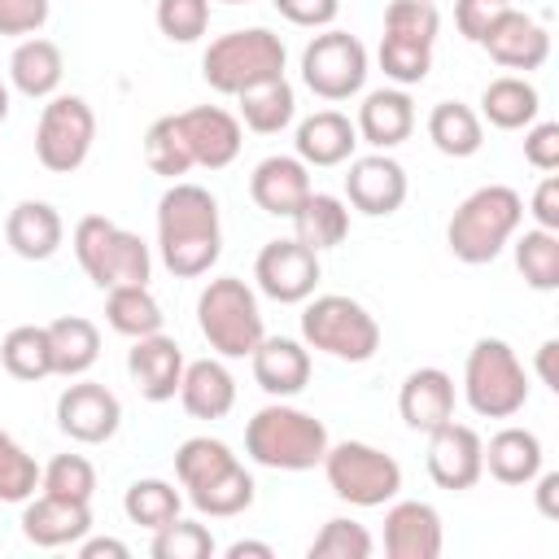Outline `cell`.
I'll return each instance as SVG.
<instances>
[{
    "mask_svg": "<svg viewBox=\"0 0 559 559\" xmlns=\"http://www.w3.org/2000/svg\"><path fill=\"white\" fill-rule=\"evenodd\" d=\"M179 118V131L188 140V153H192V166H205V170H223L240 157V144H245V131H240V118L227 114L223 105H197V109H183L175 114Z\"/></svg>",
    "mask_w": 559,
    "mask_h": 559,
    "instance_id": "cell-15",
    "label": "cell"
},
{
    "mask_svg": "<svg viewBox=\"0 0 559 559\" xmlns=\"http://www.w3.org/2000/svg\"><path fill=\"white\" fill-rule=\"evenodd\" d=\"M87 533H92V511H87V502H70V498H52V493L26 498L22 537H26L31 546H44V550L79 546Z\"/></svg>",
    "mask_w": 559,
    "mask_h": 559,
    "instance_id": "cell-20",
    "label": "cell"
},
{
    "mask_svg": "<svg viewBox=\"0 0 559 559\" xmlns=\"http://www.w3.org/2000/svg\"><path fill=\"white\" fill-rule=\"evenodd\" d=\"M520 223H524L520 192L507 188V183H485L472 197H463L459 210L450 214L445 245H450V253L459 262L485 266V262H493L511 245V236L520 231Z\"/></svg>",
    "mask_w": 559,
    "mask_h": 559,
    "instance_id": "cell-3",
    "label": "cell"
},
{
    "mask_svg": "<svg viewBox=\"0 0 559 559\" xmlns=\"http://www.w3.org/2000/svg\"><path fill=\"white\" fill-rule=\"evenodd\" d=\"M153 559H210L214 555V533L197 520H170L166 528L153 533V546H148Z\"/></svg>",
    "mask_w": 559,
    "mask_h": 559,
    "instance_id": "cell-46",
    "label": "cell"
},
{
    "mask_svg": "<svg viewBox=\"0 0 559 559\" xmlns=\"http://www.w3.org/2000/svg\"><path fill=\"white\" fill-rule=\"evenodd\" d=\"M183 349L175 336L166 332H153V336H135L131 349H127V371L140 389L144 402H170L179 393V380H183Z\"/></svg>",
    "mask_w": 559,
    "mask_h": 559,
    "instance_id": "cell-18",
    "label": "cell"
},
{
    "mask_svg": "<svg viewBox=\"0 0 559 559\" xmlns=\"http://www.w3.org/2000/svg\"><path fill=\"white\" fill-rule=\"evenodd\" d=\"M249 197L271 218H293V210L310 197V166L301 157H262L249 175Z\"/></svg>",
    "mask_w": 559,
    "mask_h": 559,
    "instance_id": "cell-21",
    "label": "cell"
},
{
    "mask_svg": "<svg viewBox=\"0 0 559 559\" xmlns=\"http://www.w3.org/2000/svg\"><path fill=\"white\" fill-rule=\"evenodd\" d=\"M345 201L367 218H389L406 201V170L389 153L354 157L345 175Z\"/></svg>",
    "mask_w": 559,
    "mask_h": 559,
    "instance_id": "cell-16",
    "label": "cell"
},
{
    "mask_svg": "<svg viewBox=\"0 0 559 559\" xmlns=\"http://www.w3.org/2000/svg\"><path fill=\"white\" fill-rule=\"evenodd\" d=\"M537 511L546 520H559V472H537Z\"/></svg>",
    "mask_w": 559,
    "mask_h": 559,
    "instance_id": "cell-54",
    "label": "cell"
},
{
    "mask_svg": "<svg viewBox=\"0 0 559 559\" xmlns=\"http://www.w3.org/2000/svg\"><path fill=\"white\" fill-rule=\"evenodd\" d=\"M179 402L192 419H223L236 406V380L218 358H197L183 367Z\"/></svg>",
    "mask_w": 559,
    "mask_h": 559,
    "instance_id": "cell-27",
    "label": "cell"
},
{
    "mask_svg": "<svg viewBox=\"0 0 559 559\" xmlns=\"http://www.w3.org/2000/svg\"><path fill=\"white\" fill-rule=\"evenodd\" d=\"M524 162L537 170H559V122L524 127Z\"/></svg>",
    "mask_w": 559,
    "mask_h": 559,
    "instance_id": "cell-50",
    "label": "cell"
},
{
    "mask_svg": "<svg viewBox=\"0 0 559 559\" xmlns=\"http://www.w3.org/2000/svg\"><path fill=\"white\" fill-rule=\"evenodd\" d=\"M284 39L266 26H245V31H227L218 35L205 57H201V74L214 92L223 96H240L245 87H258L266 79H284Z\"/></svg>",
    "mask_w": 559,
    "mask_h": 559,
    "instance_id": "cell-4",
    "label": "cell"
},
{
    "mask_svg": "<svg viewBox=\"0 0 559 559\" xmlns=\"http://www.w3.org/2000/svg\"><path fill=\"white\" fill-rule=\"evenodd\" d=\"M253 476L240 467V459L227 467V472H218V476H210L205 485H192L188 489V502L201 511V515H210V520H231V515H240V511H249L253 507Z\"/></svg>",
    "mask_w": 559,
    "mask_h": 559,
    "instance_id": "cell-35",
    "label": "cell"
},
{
    "mask_svg": "<svg viewBox=\"0 0 559 559\" xmlns=\"http://www.w3.org/2000/svg\"><path fill=\"white\" fill-rule=\"evenodd\" d=\"M301 341H306V349H319L328 358L367 362L380 349V323L362 301H354L345 293H323V297H306Z\"/></svg>",
    "mask_w": 559,
    "mask_h": 559,
    "instance_id": "cell-7",
    "label": "cell"
},
{
    "mask_svg": "<svg viewBox=\"0 0 559 559\" xmlns=\"http://www.w3.org/2000/svg\"><path fill=\"white\" fill-rule=\"evenodd\" d=\"M96 144V114L83 96H48L35 127V157L52 175H70Z\"/></svg>",
    "mask_w": 559,
    "mask_h": 559,
    "instance_id": "cell-10",
    "label": "cell"
},
{
    "mask_svg": "<svg viewBox=\"0 0 559 559\" xmlns=\"http://www.w3.org/2000/svg\"><path fill=\"white\" fill-rule=\"evenodd\" d=\"M463 397L480 419H511L528 402V371L498 336H480L463 362Z\"/></svg>",
    "mask_w": 559,
    "mask_h": 559,
    "instance_id": "cell-8",
    "label": "cell"
},
{
    "mask_svg": "<svg viewBox=\"0 0 559 559\" xmlns=\"http://www.w3.org/2000/svg\"><path fill=\"white\" fill-rule=\"evenodd\" d=\"M253 380L266 397H297L310 384V349L306 341L293 336H262L258 349L249 354Z\"/></svg>",
    "mask_w": 559,
    "mask_h": 559,
    "instance_id": "cell-22",
    "label": "cell"
},
{
    "mask_svg": "<svg viewBox=\"0 0 559 559\" xmlns=\"http://www.w3.org/2000/svg\"><path fill=\"white\" fill-rule=\"evenodd\" d=\"M528 214L537 218V227L559 231V175H550V170H546V179H542V183H537V192H533Z\"/></svg>",
    "mask_w": 559,
    "mask_h": 559,
    "instance_id": "cell-53",
    "label": "cell"
},
{
    "mask_svg": "<svg viewBox=\"0 0 559 559\" xmlns=\"http://www.w3.org/2000/svg\"><path fill=\"white\" fill-rule=\"evenodd\" d=\"M301 83L323 100H349L367 83V48L349 31H323L301 48Z\"/></svg>",
    "mask_w": 559,
    "mask_h": 559,
    "instance_id": "cell-11",
    "label": "cell"
},
{
    "mask_svg": "<svg viewBox=\"0 0 559 559\" xmlns=\"http://www.w3.org/2000/svg\"><path fill=\"white\" fill-rule=\"evenodd\" d=\"M61 74H66V61H61V48L52 39L31 35L9 57V83L31 100H48L61 87Z\"/></svg>",
    "mask_w": 559,
    "mask_h": 559,
    "instance_id": "cell-28",
    "label": "cell"
},
{
    "mask_svg": "<svg viewBox=\"0 0 559 559\" xmlns=\"http://www.w3.org/2000/svg\"><path fill=\"white\" fill-rule=\"evenodd\" d=\"M293 144H297V157L306 166H341L358 148V127L336 109H319V114L297 122V140Z\"/></svg>",
    "mask_w": 559,
    "mask_h": 559,
    "instance_id": "cell-26",
    "label": "cell"
},
{
    "mask_svg": "<svg viewBox=\"0 0 559 559\" xmlns=\"http://www.w3.org/2000/svg\"><path fill=\"white\" fill-rule=\"evenodd\" d=\"M507 4H511V0H507Z\"/></svg>",
    "mask_w": 559,
    "mask_h": 559,
    "instance_id": "cell-60",
    "label": "cell"
},
{
    "mask_svg": "<svg viewBox=\"0 0 559 559\" xmlns=\"http://www.w3.org/2000/svg\"><path fill=\"white\" fill-rule=\"evenodd\" d=\"M39 463L0 428V502H26L39 489Z\"/></svg>",
    "mask_w": 559,
    "mask_h": 559,
    "instance_id": "cell-47",
    "label": "cell"
},
{
    "mask_svg": "<svg viewBox=\"0 0 559 559\" xmlns=\"http://www.w3.org/2000/svg\"><path fill=\"white\" fill-rule=\"evenodd\" d=\"M293 231H297V240H301L306 249H314V253L336 249V245L349 236V210H345L341 197L310 188V197L293 210Z\"/></svg>",
    "mask_w": 559,
    "mask_h": 559,
    "instance_id": "cell-32",
    "label": "cell"
},
{
    "mask_svg": "<svg viewBox=\"0 0 559 559\" xmlns=\"http://www.w3.org/2000/svg\"><path fill=\"white\" fill-rule=\"evenodd\" d=\"M371 550H376V542H371V533L358 524V520H345V515H336V520H328L319 533H314V542H310V559H371Z\"/></svg>",
    "mask_w": 559,
    "mask_h": 559,
    "instance_id": "cell-43",
    "label": "cell"
},
{
    "mask_svg": "<svg viewBox=\"0 0 559 559\" xmlns=\"http://www.w3.org/2000/svg\"><path fill=\"white\" fill-rule=\"evenodd\" d=\"M555 354H559V341H542V349H537V376H542V384H546V389H555V393H559Z\"/></svg>",
    "mask_w": 559,
    "mask_h": 559,
    "instance_id": "cell-56",
    "label": "cell"
},
{
    "mask_svg": "<svg viewBox=\"0 0 559 559\" xmlns=\"http://www.w3.org/2000/svg\"><path fill=\"white\" fill-rule=\"evenodd\" d=\"M4 240L17 258L26 262H48L61 240H66V223L61 214L48 205V201H17L9 210V223H4Z\"/></svg>",
    "mask_w": 559,
    "mask_h": 559,
    "instance_id": "cell-25",
    "label": "cell"
},
{
    "mask_svg": "<svg viewBox=\"0 0 559 559\" xmlns=\"http://www.w3.org/2000/svg\"><path fill=\"white\" fill-rule=\"evenodd\" d=\"M480 114L489 118V127L498 131H524L528 122H537L542 114V96L528 79L520 74H502V79H489L485 92H480Z\"/></svg>",
    "mask_w": 559,
    "mask_h": 559,
    "instance_id": "cell-30",
    "label": "cell"
},
{
    "mask_svg": "<svg viewBox=\"0 0 559 559\" xmlns=\"http://www.w3.org/2000/svg\"><path fill=\"white\" fill-rule=\"evenodd\" d=\"M507 9V0H454V26L463 39L480 44V35L489 31V22Z\"/></svg>",
    "mask_w": 559,
    "mask_h": 559,
    "instance_id": "cell-52",
    "label": "cell"
},
{
    "mask_svg": "<svg viewBox=\"0 0 559 559\" xmlns=\"http://www.w3.org/2000/svg\"><path fill=\"white\" fill-rule=\"evenodd\" d=\"M275 13L293 26H306V31H328L341 13V0H271Z\"/></svg>",
    "mask_w": 559,
    "mask_h": 559,
    "instance_id": "cell-49",
    "label": "cell"
},
{
    "mask_svg": "<svg viewBox=\"0 0 559 559\" xmlns=\"http://www.w3.org/2000/svg\"><path fill=\"white\" fill-rule=\"evenodd\" d=\"M179 507H183L179 489H175L170 480H157V476L131 480L127 493H122V511H127V520L140 524V528H148V533L166 528V524L179 515Z\"/></svg>",
    "mask_w": 559,
    "mask_h": 559,
    "instance_id": "cell-38",
    "label": "cell"
},
{
    "mask_svg": "<svg viewBox=\"0 0 559 559\" xmlns=\"http://www.w3.org/2000/svg\"><path fill=\"white\" fill-rule=\"evenodd\" d=\"M480 48L498 66H507V70H542L546 57H550V31L537 17H528V13H520V9L507 4L489 22V31L480 35Z\"/></svg>",
    "mask_w": 559,
    "mask_h": 559,
    "instance_id": "cell-17",
    "label": "cell"
},
{
    "mask_svg": "<svg viewBox=\"0 0 559 559\" xmlns=\"http://www.w3.org/2000/svg\"><path fill=\"white\" fill-rule=\"evenodd\" d=\"M397 415L415 432H432L454 419V380L441 367H415L397 389Z\"/></svg>",
    "mask_w": 559,
    "mask_h": 559,
    "instance_id": "cell-23",
    "label": "cell"
},
{
    "mask_svg": "<svg viewBox=\"0 0 559 559\" xmlns=\"http://www.w3.org/2000/svg\"><path fill=\"white\" fill-rule=\"evenodd\" d=\"M197 328H201V336L210 341V349L218 358H249L258 349V341L266 336L258 293L236 275H218L201 288Z\"/></svg>",
    "mask_w": 559,
    "mask_h": 559,
    "instance_id": "cell-5",
    "label": "cell"
},
{
    "mask_svg": "<svg viewBox=\"0 0 559 559\" xmlns=\"http://www.w3.org/2000/svg\"><path fill=\"white\" fill-rule=\"evenodd\" d=\"M480 450H485V441H480L476 428L445 419L441 428L428 432V476L441 489L463 493L485 476V454Z\"/></svg>",
    "mask_w": 559,
    "mask_h": 559,
    "instance_id": "cell-14",
    "label": "cell"
},
{
    "mask_svg": "<svg viewBox=\"0 0 559 559\" xmlns=\"http://www.w3.org/2000/svg\"><path fill=\"white\" fill-rule=\"evenodd\" d=\"M441 515L432 502L406 498L384 511V555L389 559H437L441 555Z\"/></svg>",
    "mask_w": 559,
    "mask_h": 559,
    "instance_id": "cell-19",
    "label": "cell"
},
{
    "mask_svg": "<svg viewBox=\"0 0 559 559\" xmlns=\"http://www.w3.org/2000/svg\"><path fill=\"white\" fill-rule=\"evenodd\" d=\"M157 249L175 280L205 275L223 253L218 201L201 183H170L157 201Z\"/></svg>",
    "mask_w": 559,
    "mask_h": 559,
    "instance_id": "cell-1",
    "label": "cell"
},
{
    "mask_svg": "<svg viewBox=\"0 0 559 559\" xmlns=\"http://www.w3.org/2000/svg\"><path fill=\"white\" fill-rule=\"evenodd\" d=\"M236 100H240V122L258 135H280L297 118V92L288 79H266L258 87H245Z\"/></svg>",
    "mask_w": 559,
    "mask_h": 559,
    "instance_id": "cell-33",
    "label": "cell"
},
{
    "mask_svg": "<svg viewBox=\"0 0 559 559\" xmlns=\"http://www.w3.org/2000/svg\"><path fill=\"white\" fill-rule=\"evenodd\" d=\"M223 555H227V559H275V550H271L266 542H249V537L231 542V546H227Z\"/></svg>",
    "mask_w": 559,
    "mask_h": 559,
    "instance_id": "cell-57",
    "label": "cell"
},
{
    "mask_svg": "<svg viewBox=\"0 0 559 559\" xmlns=\"http://www.w3.org/2000/svg\"><path fill=\"white\" fill-rule=\"evenodd\" d=\"M144 162H148V170L162 175V179H179V175L192 170V153H188V140H183L175 114L157 118V122L144 131Z\"/></svg>",
    "mask_w": 559,
    "mask_h": 559,
    "instance_id": "cell-40",
    "label": "cell"
},
{
    "mask_svg": "<svg viewBox=\"0 0 559 559\" xmlns=\"http://www.w3.org/2000/svg\"><path fill=\"white\" fill-rule=\"evenodd\" d=\"M441 31V13L432 0H393L384 9V35L389 39H406V44H428Z\"/></svg>",
    "mask_w": 559,
    "mask_h": 559,
    "instance_id": "cell-44",
    "label": "cell"
},
{
    "mask_svg": "<svg viewBox=\"0 0 559 559\" xmlns=\"http://www.w3.org/2000/svg\"><path fill=\"white\" fill-rule=\"evenodd\" d=\"M354 127H358L362 144H371L376 153H389L402 140H411V131H415V100L406 96V87L367 92L362 105H358V122Z\"/></svg>",
    "mask_w": 559,
    "mask_h": 559,
    "instance_id": "cell-24",
    "label": "cell"
},
{
    "mask_svg": "<svg viewBox=\"0 0 559 559\" xmlns=\"http://www.w3.org/2000/svg\"><path fill=\"white\" fill-rule=\"evenodd\" d=\"M231 463H236V454H231V445L218 441V437H188V441L175 450V476H179L183 489L205 485L210 476L227 472Z\"/></svg>",
    "mask_w": 559,
    "mask_h": 559,
    "instance_id": "cell-41",
    "label": "cell"
},
{
    "mask_svg": "<svg viewBox=\"0 0 559 559\" xmlns=\"http://www.w3.org/2000/svg\"><path fill=\"white\" fill-rule=\"evenodd\" d=\"M328 428L301 406L275 397L245 424V454L271 472H310L328 454Z\"/></svg>",
    "mask_w": 559,
    "mask_h": 559,
    "instance_id": "cell-2",
    "label": "cell"
},
{
    "mask_svg": "<svg viewBox=\"0 0 559 559\" xmlns=\"http://www.w3.org/2000/svg\"><path fill=\"white\" fill-rule=\"evenodd\" d=\"M223 4H249V0H223Z\"/></svg>",
    "mask_w": 559,
    "mask_h": 559,
    "instance_id": "cell-59",
    "label": "cell"
},
{
    "mask_svg": "<svg viewBox=\"0 0 559 559\" xmlns=\"http://www.w3.org/2000/svg\"><path fill=\"white\" fill-rule=\"evenodd\" d=\"M319 253L306 249L297 236L293 240H266L258 249V262H253V280H258V293L280 301V306H297L306 297H314V284H319Z\"/></svg>",
    "mask_w": 559,
    "mask_h": 559,
    "instance_id": "cell-12",
    "label": "cell"
},
{
    "mask_svg": "<svg viewBox=\"0 0 559 559\" xmlns=\"http://www.w3.org/2000/svg\"><path fill=\"white\" fill-rule=\"evenodd\" d=\"M48 22V0H0V35H35Z\"/></svg>",
    "mask_w": 559,
    "mask_h": 559,
    "instance_id": "cell-51",
    "label": "cell"
},
{
    "mask_svg": "<svg viewBox=\"0 0 559 559\" xmlns=\"http://www.w3.org/2000/svg\"><path fill=\"white\" fill-rule=\"evenodd\" d=\"M480 454H485L489 476L502 480V485H533V476L542 472V441H537V432L515 428V424L498 428Z\"/></svg>",
    "mask_w": 559,
    "mask_h": 559,
    "instance_id": "cell-29",
    "label": "cell"
},
{
    "mask_svg": "<svg viewBox=\"0 0 559 559\" xmlns=\"http://www.w3.org/2000/svg\"><path fill=\"white\" fill-rule=\"evenodd\" d=\"M48 345H52V376H66V380H79L100 358V332L83 314L52 319L48 323Z\"/></svg>",
    "mask_w": 559,
    "mask_h": 559,
    "instance_id": "cell-31",
    "label": "cell"
},
{
    "mask_svg": "<svg viewBox=\"0 0 559 559\" xmlns=\"http://www.w3.org/2000/svg\"><path fill=\"white\" fill-rule=\"evenodd\" d=\"M428 140H432V148L445 153V157H472V153H480V144H485L480 114H476L472 105H463V100H441V105H432V114H428Z\"/></svg>",
    "mask_w": 559,
    "mask_h": 559,
    "instance_id": "cell-34",
    "label": "cell"
},
{
    "mask_svg": "<svg viewBox=\"0 0 559 559\" xmlns=\"http://www.w3.org/2000/svg\"><path fill=\"white\" fill-rule=\"evenodd\" d=\"M39 489L52 498H70V502H92L96 493V467L83 454H57L44 472H39Z\"/></svg>",
    "mask_w": 559,
    "mask_h": 559,
    "instance_id": "cell-42",
    "label": "cell"
},
{
    "mask_svg": "<svg viewBox=\"0 0 559 559\" xmlns=\"http://www.w3.org/2000/svg\"><path fill=\"white\" fill-rule=\"evenodd\" d=\"M127 542L118 537H83L79 542V559H127Z\"/></svg>",
    "mask_w": 559,
    "mask_h": 559,
    "instance_id": "cell-55",
    "label": "cell"
},
{
    "mask_svg": "<svg viewBox=\"0 0 559 559\" xmlns=\"http://www.w3.org/2000/svg\"><path fill=\"white\" fill-rule=\"evenodd\" d=\"M376 61H380V70H384L389 83H397V87H415V83H424L428 70H432V48H428V44H406V39H389V35H380V52H376Z\"/></svg>",
    "mask_w": 559,
    "mask_h": 559,
    "instance_id": "cell-45",
    "label": "cell"
},
{
    "mask_svg": "<svg viewBox=\"0 0 559 559\" xmlns=\"http://www.w3.org/2000/svg\"><path fill=\"white\" fill-rule=\"evenodd\" d=\"M511 240H515V266L524 284L537 293H555L559 288V231L528 227L524 236H511Z\"/></svg>",
    "mask_w": 559,
    "mask_h": 559,
    "instance_id": "cell-39",
    "label": "cell"
},
{
    "mask_svg": "<svg viewBox=\"0 0 559 559\" xmlns=\"http://www.w3.org/2000/svg\"><path fill=\"white\" fill-rule=\"evenodd\" d=\"M74 258H79V266L87 271V280L100 293H109L118 284H148V275H153L148 245L135 231H127L114 218H105V214L79 218V227H74Z\"/></svg>",
    "mask_w": 559,
    "mask_h": 559,
    "instance_id": "cell-6",
    "label": "cell"
},
{
    "mask_svg": "<svg viewBox=\"0 0 559 559\" xmlns=\"http://www.w3.org/2000/svg\"><path fill=\"white\" fill-rule=\"evenodd\" d=\"M105 319H109V328L114 332H122V336H153V332H162V301L148 293V284H118V288H109V297H105Z\"/></svg>",
    "mask_w": 559,
    "mask_h": 559,
    "instance_id": "cell-36",
    "label": "cell"
},
{
    "mask_svg": "<svg viewBox=\"0 0 559 559\" xmlns=\"http://www.w3.org/2000/svg\"><path fill=\"white\" fill-rule=\"evenodd\" d=\"M323 476L332 493L349 507H384L402 493V467L393 454L367 441H336L323 454Z\"/></svg>",
    "mask_w": 559,
    "mask_h": 559,
    "instance_id": "cell-9",
    "label": "cell"
},
{
    "mask_svg": "<svg viewBox=\"0 0 559 559\" xmlns=\"http://www.w3.org/2000/svg\"><path fill=\"white\" fill-rule=\"evenodd\" d=\"M4 118H9V87L0 83V122H4Z\"/></svg>",
    "mask_w": 559,
    "mask_h": 559,
    "instance_id": "cell-58",
    "label": "cell"
},
{
    "mask_svg": "<svg viewBox=\"0 0 559 559\" xmlns=\"http://www.w3.org/2000/svg\"><path fill=\"white\" fill-rule=\"evenodd\" d=\"M0 362L13 380H44L52 376V345H48V328L39 323H22L0 341Z\"/></svg>",
    "mask_w": 559,
    "mask_h": 559,
    "instance_id": "cell-37",
    "label": "cell"
},
{
    "mask_svg": "<svg viewBox=\"0 0 559 559\" xmlns=\"http://www.w3.org/2000/svg\"><path fill=\"white\" fill-rule=\"evenodd\" d=\"M157 31L170 44H197L210 31V0H157Z\"/></svg>",
    "mask_w": 559,
    "mask_h": 559,
    "instance_id": "cell-48",
    "label": "cell"
},
{
    "mask_svg": "<svg viewBox=\"0 0 559 559\" xmlns=\"http://www.w3.org/2000/svg\"><path fill=\"white\" fill-rule=\"evenodd\" d=\"M122 424V402L114 389L96 384V380H74L61 389L57 397V428L70 437V441H83V445H100L118 432Z\"/></svg>",
    "mask_w": 559,
    "mask_h": 559,
    "instance_id": "cell-13",
    "label": "cell"
}]
</instances>
